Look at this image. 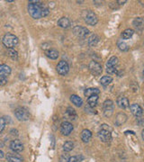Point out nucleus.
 <instances>
[{"instance_id": "nucleus-8", "label": "nucleus", "mask_w": 144, "mask_h": 162, "mask_svg": "<svg viewBox=\"0 0 144 162\" xmlns=\"http://www.w3.org/2000/svg\"><path fill=\"white\" fill-rule=\"evenodd\" d=\"M69 70H70V66L65 60H61L57 65V71L60 75H67L69 73Z\"/></svg>"}, {"instance_id": "nucleus-4", "label": "nucleus", "mask_w": 144, "mask_h": 162, "mask_svg": "<svg viewBox=\"0 0 144 162\" xmlns=\"http://www.w3.org/2000/svg\"><path fill=\"white\" fill-rule=\"evenodd\" d=\"M83 16H84V20H85V22H86L88 25H92V26H94V25H95V24L97 23V22H98V18H97L96 15H95L94 12H92V11H85Z\"/></svg>"}, {"instance_id": "nucleus-7", "label": "nucleus", "mask_w": 144, "mask_h": 162, "mask_svg": "<svg viewBox=\"0 0 144 162\" xmlns=\"http://www.w3.org/2000/svg\"><path fill=\"white\" fill-rule=\"evenodd\" d=\"M103 108L104 115L106 117H110L113 114V102L112 100H110V99L105 100L103 105Z\"/></svg>"}, {"instance_id": "nucleus-36", "label": "nucleus", "mask_w": 144, "mask_h": 162, "mask_svg": "<svg viewBox=\"0 0 144 162\" xmlns=\"http://www.w3.org/2000/svg\"><path fill=\"white\" fill-rule=\"evenodd\" d=\"M5 157V154H4V152L2 151H0V159H3Z\"/></svg>"}, {"instance_id": "nucleus-30", "label": "nucleus", "mask_w": 144, "mask_h": 162, "mask_svg": "<svg viewBox=\"0 0 144 162\" xmlns=\"http://www.w3.org/2000/svg\"><path fill=\"white\" fill-rule=\"evenodd\" d=\"M7 55L10 57L12 60H16L18 59V53H17V52H15L13 49H9L7 51Z\"/></svg>"}, {"instance_id": "nucleus-6", "label": "nucleus", "mask_w": 144, "mask_h": 162, "mask_svg": "<svg viewBox=\"0 0 144 162\" xmlns=\"http://www.w3.org/2000/svg\"><path fill=\"white\" fill-rule=\"evenodd\" d=\"M88 69L90 70V72L92 73L94 76H99L101 75L103 69H102V66L100 63L95 61V60H92L90 61V63L88 65Z\"/></svg>"}, {"instance_id": "nucleus-34", "label": "nucleus", "mask_w": 144, "mask_h": 162, "mask_svg": "<svg viewBox=\"0 0 144 162\" xmlns=\"http://www.w3.org/2000/svg\"><path fill=\"white\" fill-rule=\"evenodd\" d=\"M6 126V121L4 118H0V132L5 129Z\"/></svg>"}, {"instance_id": "nucleus-13", "label": "nucleus", "mask_w": 144, "mask_h": 162, "mask_svg": "<svg viewBox=\"0 0 144 162\" xmlns=\"http://www.w3.org/2000/svg\"><path fill=\"white\" fill-rule=\"evenodd\" d=\"M130 109H131V112L132 114H133L134 116L136 117H139L141 116L142 114H143V110L142 108L141 107V106H139L138 104H133L130 106Z\"/></svg>"}, {"instance_id": "nucleus-33", "label": "nucleus", "mask_w": 144, "mask_h": 162, "mask_svg": "<svg viewBox=\"0 0 144 162\" xmlns=\"http://www.w3.org/2000/svg\"><path fill=\"white\" fill-rule=\"evenodd\" d=\"M7 83V78L6 77H3V76H0V86H4Z\"/></svg>"}, {"instance_id": "nucleus-20", "label": "nucleus", "mask_w": 144, "mask_h": 162, "mask_svg": "<svg viewBox=\"0 0 144 162\" xmlns=\"http://www.w3.org/2000/svg\"><path fill=\"white\" fill-rule=\"evenodd\" d=\"M58 25L61 28H68L70 25V21L67 17H62L58 21Z\"/></svg>"}, {"instance_id": "nucleus-14", "label": "nucleus", "mask_w": 144, "mask_h": 162, "mask_svg": "<svg viewBox=\"0 0 144 162\" xmlns=\"http://www.w3.org/2000/svg\"><path fill=\"white\" fill-rule=\"evenodd\" d=\"M116 103L118 105V106L120 108H123V109H125L129 106V100L128 98L125 97H119L116 100Z\"/></svg>"}, {"instance_id": "nucleus-17", "label": "nucleus", "mask_w": 144, "mask_h": 162, "mask_svg": "<svg viewBox=\"0 0 144 162\" xmlns=\"http://www.w3.org/2000/svg\"><path fill=\"white\" fill-rule=\"evenodd\" d=\"M100 93V90L98 88H94V87H90V88H87L85 90L84 92V95L87 97H90L92 96H95V95H99Z\"/></svg>"}, {"instance_id": "nucleus-18", "label": "nucleus", "mask_w": 144, "mask_h": 162, "mask_svg": "<svg viewBox=\"0 0 144 162\" xmlns=\"http://www.w3.org/2000/svg\"><path fill=\"white\" fill-rule=\"evenodd\" d=\"M91 137H92V132L89 130H83L81 132V140L84 142H88L91 139Z\"/></svg>"}, {"instance_id": "nucleus-24", "label": "nucleus", "mask_w": 144, "mask_h": 162, "mask_svg": "<svg viewBox=\"0 0 144 162\" xmlns=\"http://www.w3.org/2000/svg\"><path fill=\"white\" fill-rule=\"evenodd\" d=\"M46 55L52 60H56L59 57V52H58V51H56L54 49H50L49 51L46 52Z\"/></svg>"}, {"instance_id": "nucleus-9", "label": "nucleus", "mask_w": 144, "mask_h": 162, "mask_svg": "<svg viewBox=\"0 0 144 162\" xmlns=\"http://www.w3.org/2000/svg\"><path fill=\"white\" fill-rule=\"evenodd\" d=\"M98 138L102 140L103 142H108L112 140V133L110 130L101 129L98 131Z\"/></svg>"}, {"instance_id": "nucleus-39", "label": "nucleus", "mask_w": 144, "mask_h": 162, "mask_svg": "<svg viewBox=\"0 0 144 162\" xmlns=\"http://www.w3.org/2000/svg\"><path fill=\"white\" fill-rule=\"evenodd\" d=\"M143 75H144V69H143Z\"/></svg>"}, {"instance_id": "nucleus-31", "label": "nucleus", "mask_w": 144, "mask_h": 162, "mask_svg": "<svg viewBox=\"0 0 144 162\" xmlns=\"http://www.w3.org/2000/svg\"><path fill=\"white\" fill-rule=\"evenodd\" d=\"M118 48L121 50V51H123V52H125V51H128V45L126 44V43L123 42V41H120V42H118Z\"/></svg>"}, {"instance_id": "nucleus-1", "label": "nucleus", "mask_w": 144, "mask_h": 162, "mask_svg": "<svg viewBox=\"0 0 144 162\" xmlns=\"http://www.w3.org/2000/svg\"><path fill=\"white\" fill-rule=\"evenodd\" d=\"M28 11L32 18L40 19L49 15V9L40 1H30L28 5Z\"/></svg>"}, {"instance_id": "nucleus-26", "label": "nucleus", "mask_w": 144, "mask_h": 162, "mask_svg": "<svg viewBox=\"0 0 144 162\" xmlns=\"http://www.w3.org/2000/svg\"><path fill=\"white\" fill-rule=\"evenodd\" d=\"M133 33L134 31L133 29H126V30H124V32H122V38L124 40H128L133 35Z\"/></svg>"}, {"instance_id": "nucleus-2", "label": "nucleus", "mask_w": 144, "mask_h": 162, "mask_svg": "<svg viewBox=\"0 0 144 162\" xmlns=\"http://www.w3.org/2000/svg\"><path fill=\"white\" fill-rule=\"evenodd\" d=\"M18 42H19L18 38L12 33H6L3 38L4 45L6 47H7L8 49H12V48L15 47L18 44Z\"/></svg>"}, {"instance_id": "nucleus-22", "label": "nucleus", "mask_w": 144, "mask_h": 162, "mask_svg": "<svg viewBox=\"0 0 144 162\" xmlns=\"http://www.w3.org/2000/svg\"><path fill=\"white\" fill-rule=\"evenodd\" d=\"M97 101H98V96L97 95H95L92 97H88L87 98V104L89 106V107H95L97 104Z\"/></svg>"}, {"instance_id": "nucleus-40", "label": "nucleus", "mask_w": 144, "mask_h": 162, "mask_svg": "<svg viewBox=\"0 0 144 162\" xmlns=\"http://www.w3.org/2000/svg\"><path fill=\"white\" fill-rule=\"evenodd\" d=\"M122 162H126V161H122Z\"/></svg>"}, {"instance_id": "nucleus-11", "label": "nucleus", "mask_w": 144, "mask_h": 162, "mask_svg": "<svg viewBox=\"0 0 144 162\" xmlns=\"http://www.w3.org/2000/svg\"><path fill=\"white\" fill-rule=\"evenodd\" d=\"M73 32H74V33H75L78 37H79V38H85V37H87V35H88L89 30H88L87 28H86V27L77 26V27L74 28Z\"/></svg>"}, {"instance_id": "nucleus-28", "label": "nucleus", "mask_w": 144, "mask_h": 162, "mask_svg": "<svg viewBox=\"0 0 144 162\" xmlns=\"http://www.w3.org/2000/svg\"><path fill=\"white\" fill-rule=\"evenodd\" d=\"M112 80H113V78L110 76H104L103 77L100 79V83H101V85L106 86L112 82Z\"/></svg>"}, {"instance_id": "nucleus-32", "label": "nucleus", "mask_w": 144, "mask_h": 162, "mask_svg": "<svg viewBox=\"0 0 144 162\" xmlns=\"http://www.w3.org/2000/svg\"><path fill=\"white\" fill-rule=\"evenodd\" d=\"M81 160H83V157L79 158V156H73V157H70L68 162H78V160L80 161Z\"/></svg>"}, {"instance_id": "nucleus-25", "label": "nucleus", "mask_w": 144, "mask_h": 162, "mask_svg": "<svg viewBox=\"0 0 144 162\" xmlns=\"http://www.w3.org/2000/svg\"><path fill=\"white\" fill-rule=\"evenodd\" d=\"M133 25L139 30H142L144 25V20L142 17H138L133 21Z\"/></svg>"}, {"instance_id": "nucleus-19", "label": "nucleus", "mask_w": 144, "mask_h": 162, "mask_svg": "<svg viewBox=\"0 0 144 162\" xmlns=\"http://www.w3.org/2000/svg\"><path fill=\"white\" fill-rule=\"evenodd\" d=\"M11 69L9 66L5 64L0 65V76L3 77H6V76L10 75Z\"/></svg>"}, {"instance_id": "nucleus-16", "label": "nucleus", "mask_w": 144, "mask_h": 162, "mask_svg": "<svg viewBox=\"0 0 144 162\" xmlns=\"http://www.w3.org/2000/svg\"><path fill=\"white\" fill-rule=\"evenodd\" d=\"M6 160L7 161L9 162H23V159L18 156V155H15V154H12V153H8L6 155Z\"/></svg>"}, {"instance_id": "nucleus-23", "label": "nucleus", "mask_w": 144, "mask_h": 162, "mask_svg": "<svg viewBox=\"0 0 144 162\" xmlns=\"http://www.w3.org/2000/svg\"><path fill=\"white\" fill-rule=\"evenodd\" d=\"M98 42H99V37L96 34H92L87 40V43L90 46H95Z\"/></svg>"}, {"instance_id": "nucleus-15", "label": "nucleus", "mask_w": 144, "mask_h": 162, "mask_svg": "<svg viewBox=\"0 0 144 162\" xmlns=\"http://www.w3.org/2000/svg\"><path fill=\"white\" fill-rule=\"evenodd\" d=\"M126 120H127L126 114L124 113H119V114H117V115L115 117L114 123L117 126H121L122 124H124V123L126 122Z\"/></svg>"}, {"instance_id": "nucleus-29", "label": "nucleus", "mask_w": 144, "mask_h": 162, "mask_svg": "<svg viewBox=\"0 0 144 162\" xmlns=\"http://www.w3.org/2000/svg\"><path fill=\"white\" fill-rule=\"evenodd\" d=\"M74 148V143L72 141H66L63 144V151L65 152H70Z\"/></svg>"}, {"instance_id": "nucleus-12", "label": "nucleus", "mask_w": 144, "mask_h": 162, "mask_svg": "<svg viewBox=\"0 0 144 162\" xmlns=\"http://www.w3.org/2000/svg\"><path fill=\"white\" fill-rule=\"evenodd\" d=\"M10 148L14 152H22L23 151V144L19 140H14L11 141Z\"/></svg>"}, {"instance_id": "nucleus-37", "label": "nucleus", "mask_w": 144, "mask_h": 162, "mask_svg": "<svg viewBox=\"0 0 144 162\" xmlns=\"http://www.w3.org/2000/svg\"><path fill=\"white\" fill-rule=\"evenodd\" d=\"M117 3H119V5H124V3H126V0H124V1H117Z\"/></svg>"}, {"instance_id": "nucleus-3", "label": "nucleus", "mask_w": 144, "mask_h": 162, "mask_svg": "<svg viewBox=\"0 0 144 162\" xmlns=\"http://www.w3.org/2000/svg\"><path fill=\"white\" fill-rule=\"evenodd\" d=\"M118 65H119V60L117 57L113 56L111 57L107 63H106V71L109 73V74H113L117 71V68H118Z\"/></svg>"}, {"instance_id": "nucleus-21", "label": "nucleus", "mask_w": 144, "mask_h": 162, "mask_svg": "<svg viewBox=\"0 0 144 162\" xmlns=\"http://www.w3.org/2000/svg\"><path fill=\"white\" fill-rule=\"evenodd\" d=\"M70 101L76 106H81L83 105V100L77 95H72L70 97Z\"/></svg>"}, {"instance_id": "nucleus-10", "label": "nucleus", "mask_w": 144, "mask_h": 162, "mask_svg": "<svg viewBox=\"0 0 144 162\" xmlns=\"http://www.w3.org/2000/svg\"><path fill=\"white\" fill-rule=\"evenodd\" d=\"M73 131V125L70 122H63L61 124V132L63 135L68 136L70 135Z\"/></svg>"}, {"instance_id": "nucleus-35", "label": "nucleus", "mask_w": 144, "mask_h": 162, "mask_svg": "<svg viewBox=\"0 0 144 162\" xmlns=\"http://www.w3.org/2000/svg\"><path fill=\"white\" fill-rule=\"evenodd\" d=\"M69 159H70V157H69L68 155H61L60 161L61 162H68L69 161Z\"/></svg>"}, {"instance_id": "nucleus-38", "label": "nucleus", "mask_w": 144, "mask_h": 162, "mask_svg": "<svg viewBox=\"0 0 144 162\" xmlns=\"http://www.w3.org/2000/svg\"><path fill=\"white\" fill-rule=\"evenodd\" d=\"M142 139H143L144 140V130L142 131Z\"/></svg>"}, {"instance_id": "nucleus-27", "label": "nucleus", "mask_w": 144, "mask_h": 162, "mask_svg": "<svg viewBox=\"0 0 144 162\" xmlns=\"http://www.w3.org/2000/svg\"><path fill=\"white\" fill-rule=\"evenodd\" d=\"M66 115L70 119V120H75L77 118V113L76 111L71 107H69L66 111Z\"/></svg>"}, {"instance_id": "nucleus-5", "label": "nucleus", "mask_w": 144, "mask_h": 162, "mask_svg": "<svg viewBox=\"0 0 144 162\" xmlns=\"http://www.w3.org/2000/svg\"><path fill=\"white\" fill-rule=\"evenodd\" d=\"M15 115L19 121H27L30 118L29 111L24 107H18L15 110Z\"/></svg>"}]
</instances>
